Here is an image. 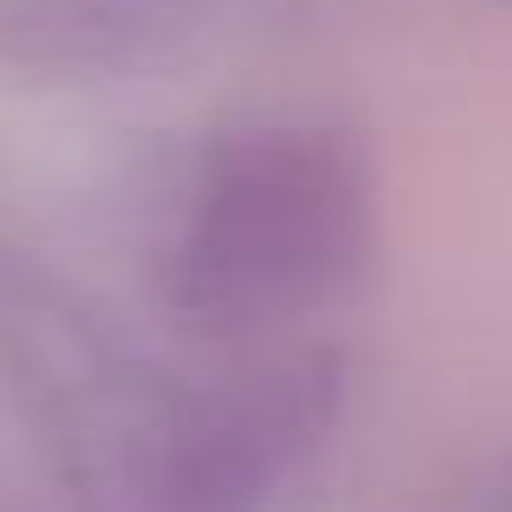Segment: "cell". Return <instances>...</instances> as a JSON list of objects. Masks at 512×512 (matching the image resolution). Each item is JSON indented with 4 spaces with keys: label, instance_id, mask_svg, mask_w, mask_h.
Masks as SVG:
<instances>
[{
    "label": "cell",
    "instance_id": "6da1fadb",
    "mask_svg": "<svg viewBox=\"0 0 512 512\" xmlns=\"http://www.w3.org/2000/svg\"><path fill=\"white\" fill-rule=\"evenodd\" d=\"M377 241L369 174L324 128H241L166 234V302L211 339H264L354 294Z\"/></svg>",
    "mask_w": 512,
    "mask_h": 512
}]
</instances>
